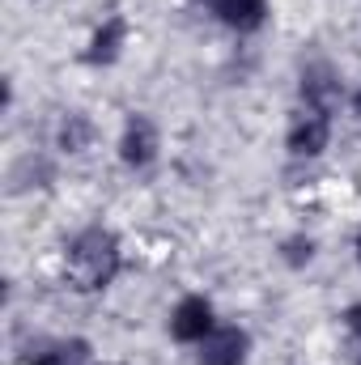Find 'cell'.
Instances as JSON below:
<instances>
[{
	"label": "cell",
	"instance_id": "6da1fadb",
	"mask_svg": "<svg viewBox=\"0 0 361 365\" xmlns=\"http://www.w3.org/2000/svg\"><path fill=\"white\" fill-rule=\"evenodd\" d=\"M68 272L81 289H102L111 276L119 272V242L111 230L90 225L68 242Z\"/></svg>",
	"mask_w": 361,
	"mask_h": 365
},
{
	"label": "cell",
	"instance_id": "7a4b0ae2",
	"mask_svg": "<svg viewBox=\"0 0 361 365\" xmlns=\"http://www.w3.org/2000/svg\"><path fill=\"white\" fill-rule=\"evenodd\" d=\"M247 331L243 327H213L204 340H200V365H243L247 361Z\"/></svg>",
	"mask_w": 361,
	"mask_h": 365
},
{
	"label": "cell",
	"instance_id": "3957f363",
	"mask_svg": "<svg viewBox=\"0 0 361 365\" xmlns=\"http://www.w3.org/2000/svg\"><path fill=\"white\" fill-rule=\"evenodd\" d=\"M213 331V306L204 297H183L171 314V336L183 344H200Z\"/></svg>",
	"mask_w": 361,
	"mask_h": 365
},
{
	"label": "cell",
	"instance_id": "277c9868",
	"mask_svg": "<svg viewBox=\"0 0 361 365\" xmlns=\"http://www.w3.org/2000/svg\"><path fill=\"white\" fill-rule=\"evenodd\" d=\"M119 158H123V166H149L158 158V128L145 115H132L128 119L123 140H119Z\"/></svg>",
	"mask_w": 361,
	"mask_h": 365
},
{
	"label": "cell",
	"instance_id": "5b68a950",
	"mask_svg": "<svg viewBox=\"0 0 361 365\" xmlns=\"http://www.w3.org/2000/svg\"><path fill=\"white\" fill-rule=\"evenodd\" d=\"M327 136H332L327 110H310V115H302V119L289 128V153H293V158H315V153L327 149Z\"/></svg>",
	"mask_w": 361,
	"mask_h": 365
},
{
	"label": "cell",
	"instance_id": "8992f818",
	"mask_svg": "<svg viewBox=\"0 0 361 365\" xmlns=\"http://www.w3.org/2000/svg\"><path fill=\"white\" fill-rule=\"evenodd\" d=\"M302 98L315 110H332V102L340 98V77H336V68L327 60L306 64V73H302Z\"/></svg>",
	"mask_w": 361,
	"mask_h": 365
},
{
	"label": "cell",
	"instance_id": "52a82bcc",
	"mask_svg": "<svg viewBox=\"0 0 361 365\" xmlns=\"http://www.w3.org/2000/svg\"><path fill=\"white\" fill-rule=\"evenodd\" d=\"M208 4L238 34H251V30H260L268 21V0H208Z\"/></svg>",
	"mask_w": 361,
	"mask_h": 365
},
{
	"label": "cell",
	"instance_id": "ba28073f",
	"mask_svg": "<svg viewBox=\"0 0 361 365\" xmlns=\"http://www.w3.org/2000/svg\"><path fill=\"white\" fill-rule=\"evenodd\" d=\"M26 365H90V344L86 340H39Z\"/></svg>",
	"mask_w": 361,
	"mask_h": 365
},
{
	"label": "cell",
	"instance_id": "9c48e42d",
	"mask_svg": "<svg viewBox=\"0 0 361 365\" xmlns=\"http://www.w3.org/2000/svg\"><path fill=\"white\" fill-rule=\"evenodd\" d=\"M123 38H128V21H123V17H106V21L98 26V34L90 38L86 60H90V64H115V60H119Z\"/></svg>",
	"mask_w": 361,
	"mask_h": 365
},
{
	"label": "cell",
	"instance_id": "30bf717a",
	"mask_svg": "<svg viewBox=\"0 0 361 365\" xmlns=\"http://www.w3.org/2000/svg\"><path fill=\"white\" fill-rule=\"evenodd\" d=\"M93 140V123L86 115H64V123H60V132H56V145L64 149V153H81V149H90Z\"/></svg>",
	"mask_w": 361,
	"mask_h": 365
},
{
	"label": "cell",
	"instance_id": "8fae6325",
	"mask_svg": "<svg viewBox=\"0 0 361 365\" xmlns=\"http://www.w3.org/2000/svg\"><path fill=\"white\" fill-rule=\"evenodd\" d=\"M310 251H315L310 238H289V242H285V259H289V264H306Z\"/></svg>",
	"mask_w": 361,
	"mask_h": 365
},
{
	"label": "cell",
	"instance_id": "7c38bea8",
	"mask_svg": "<svg viewBox=\"0 0 361 365\" xmlns=\"http://www.w3.org/2000/svg\"><path fill=\"white\" fill-rule=\"evenodd\" d=\"M345 327H349V331H353V336L361 340V302H357V306H349V310H345Z\"/></svg>",
	"mask_w": 361,
	"mask_h": 365
},
{
	"label": "cell",
	"instance_id": "4fadbf2b",
	"mask_svg": "<svg viewBox=\"0 0 361 365\" xmlns=\"http://www.w3.org/2000/svg\"><path fill=\"white\" fill-rule=\"evenodd\" d=\"M353 106H357V115H361V90H357V98H353Z\"/></svg>",
	"mask_w": 361,
	"mask_h": 365
},
{
	"label": "cell",
	"instance_id": "5bb4252c",
	"mask_svg": "<svg viewBox=\"0 0 361 365\" xmlns=\"http://www.w3.org/2000/svg\"><path fill=\"white\" fill-rule=\"evenodd\" d=\"M357 255H361V238H357Z\"/></svg>",
	"mask_w": 361,
	"mask_h": 365
}]
</instances>
